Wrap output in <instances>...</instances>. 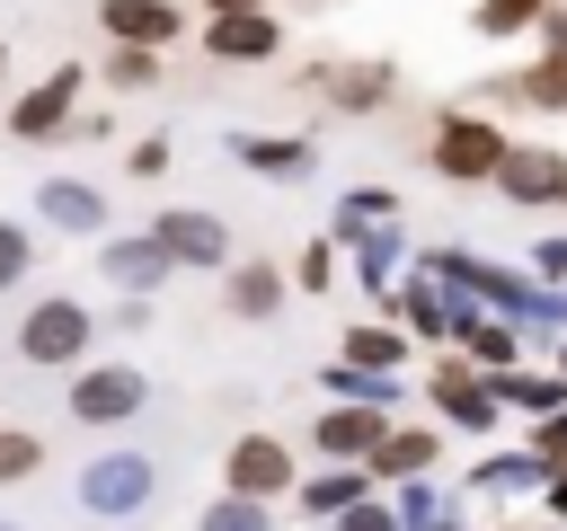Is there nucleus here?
<instances>
[{"instance_id": "obj_1", "label": "nucleus", "mask_w": 567, "mask_h": 531, "mask_svg": "<svg viewBox=\"0 0 567 531\" xmlns=\"http://www.w3.org/2000/svg\"><path fill=\"white\" fill-rule=\"evenodd\" d=\"M80 345H89V310L80 301H35L27 327H18V354L27 363H71Z\"/></svg>"}, {"instance_id": "obj_2", "label": "nucleus", "mask_w": 567, "mask_h": 531, "mask_svg": "<svg viewBox=\"0 0 567 531\" xmlns=\"http://www.w3.org/2000/svg\"><path fill=\"white\" fill-rule=\"evenodd\" d=\"M434 168H443V177H496V168H505V142H496V124H478V115H452V124L434 133Z\"/></svg>"}, {"instance_id": "obj_3", "label": "nucleus", "mask_w": 567, "mask_h": 531, "mask_svg": "<svg viewBox=\"0 0 567 531\" xmlns=\"http://www.w3.org/2000/svg\"><path fill=\"white\" fill-rule=\"evenodd\" d=\"M284 487H292V451L284 442H266V434L230 442V496H284Z\"/></svg>"}, {"instance_id": "obj_4", "label": "nucleus", "mask_w": 567, "mask_h": 531, "mask_svg": "<svg viewBox=\"0 0 567 531\" xmlns=\"http://www.w3.org/2000/svg\"><path fill=\"white\" fill-rule=\"evenodd\" d=\"M142 496H151V469H142L133 451H115V460H97V469L80 478V504H89V513H133Z\"/></svg>"}, {"instance_id": "obj_5", "label": "nucleus", "mask_w": 567, "mask_h": 531, "mask_svg": "<svg viewBox=\"0 0 567 531\" xmlns=\"http://www.w3.org/2000/svg\"><path fill=\"white\" fill-rule=\"evenodd\" d=\"M133 407H142V372H89V381H71V416L80 425H115Z\"/></svg>"}, {"instance_id": "obj_6", "label": "nucleus", "mask_w": 567, "mask_h": 531, "mask_svg": "<svg viewBox=\"0 0 567 531\" xmlns=\"http://www.w3.org/2000/svg\"><path fill=\"white\" fill-rule=\"evenodd\" d=\"M496 186H505L514 204H558V195H567V159H558V150H505Z\"/></svg>"}, {"instance_id": "obj_7", "label": "nucleus", "mask_w": 567, "mask_h": 531, "mask_svg": "<svg viewBox=\"0 0 567 531\" xmlns=\"http://www.w3.org/2000/svg\"><path fill=\"white\" fill-rule=\"evenodd\" d=\"M319 442L337 460H372L390 442V425H381V407H337V416H319Z\"/></svg>"}, {"instance_id": "obj_8", "label": "nucleus", "mask_w": 567, "mask_h": 531, "mask_svg": "<svg viewBox=\"0 0 567 531\" xmlns=\"http://www.w3.org/2000/svg\"><path fill=\"white\" fill-rule=\"evenodd\" d=\"M213 53H221V62H257V53H275V18H257V9H221V18H213Z\"/></svg>"}, {"instance_id": "obj_9", "label": "nucleus", "mask_w": 567, "mask_h": 531, "mask_svg": "<svg viewBox=\"0 0 567 531\" xmlns=\"http://www.w3.org/2000/svg\"><path fill=\"white\" fill-rule=\"evenodd\" d=\"M159 239H168V257H186V266H213V257H221V221H213V212H168Z\"/></svg>"}, {"instance_id": "obj_10", "label": "nucleus", "mask_w": 567, "mask_h": 531, "mask_svg": "<svg viewBox=\"0 0 567 531\" xmlns=\"http://www.w3.org/2000/svg\"><path fill=\"white\" fill-rule=\"evenodd\" d=\"M106 27L133 35V44H168L177 35V9L168 0H106Z\"/></svg>"}, {"instance_id": "obj_11", "label": "nucleus", "mask_w": 567, "mask_h": 531, "mask_svg": "<svg viewBox=\"0 0 567 531\" xmlns=\"http://www.w3.org/2000/svg\"><path fill=\"white\" fill-rule=\"evenodd\" d=\"M71 88H80V71H53V80L18 106V133H53V124H62V106H71Z\"/></svg>"}, {"instance_id": "obj_12", "label": "nucleus", "mask_w": 567, "mask_h": 531, "mask_svg": "<svg viewBox=\"0 0 567 531\" xmlns=\"http://www.w3.org/2000/svg\"><path fill=\"white\" fill-rule=\"evenodd\" d=\"M106 274H115V283H159V274H168V239H142V248H106Z\"/></svg>"}, {"instance_id": "obj_13", "label": "nucleus", "mask_w": 567, "mask_h": 531, "mask_svg": "<svg viewBox=\"0 0 567 531\" xmlns=\"http://www.w3.org/2000/svg\"><path fill=\"white\" fill-rule=\"evenodd\" d=\"M275 292H284V274H275V266H239V274H230V310H248V319H266V310H275Z\"/></svg>"}, {"instance_id": "obj_14", "label": "nucleus", "mask_w": 567, "mask_h": 531, "mask_svg": "<svg viewBox=\"0 0 567 531\" xmlns=\"http://www.w3.org/2000/svg\"><path fill=\"white\" fill-rule=\"evenodd\" d=\"M523 106H567V53H549L540 71H523V80H505Z\"/></svg>"}, {"instance_id": "obj_15", "label": "nucleus", "mask_w": 567, "mask_h": 531, "mask_svg": "<svg viewBox=\"0 0 567 531\" xmlns=\"http://www.w3.org/2000/svg\"><path fill=\"white\" fill-rule=\"evenodd\" d=\"M239 159H248V168H266V177H301V168H310V150H301V142H239Z\"/></svg>"}, {"instance_id": "obj_16", "label": "nucleus", "mask_w": 567, "mask_h": 531, "mask_svg": "<svg viewBox=\"0 0 567 531\" xmlns=\"http://www.w3.org/2000/svg\"><path fill=\"white\" fill-rule=\"evenodd\" d=\"M44 212L71 221V230H97V195L89 186H44Z\"/></svg>"}, {"instance_id": "obj_17", "label": "nucleus", "mask_w": 567, "mask_h": 531, "mask_svg": "<svg viewBox=\"0 0 567 531\" xmlns=\"http://www.w3.org/2000/svg\"><path fill=\"white\" fill-rule=\"evenodd\" d=\"M346 363H363V372H390V363H399V336H390V327H354V336H346Z\"/></svg>"}, {"instance_id": "obj_18", "label": "nucleus", "mask_w": 567, "mask_h": 531, "mask_svg": "<svg viewBox=\"0 0 567 531\" xmlns=\"http://www.w3.org/2000/svg\"><path fill=\"white\" fill-rule=\"evenodd\" d=\"M434 389H443V407H452V416H461V425H487V389H478V381H470V372H443V381H434Z\"/></svg>"}, {"instance_id": "obj_19", "label": "nucleus", "mask_w": 567, "mask_h": 531, "mask_svg": "<svg viewBox=\"0 0 567 531\" xmlns=\"http://www.w3.org/2000/svg\"><path fill=\"white\" fill-rule=\"evenodd\" d=\"M425 460H434V442H425V434H390V442L372 451V469H390V478H408V469H425Z\"/></svg>"}, {"instance_id": "obj_20", "label": "nucleus", "mask_w": 567, "mask_h": 531, "mask_svg": "<svg viewBox=\"0 0 567 531\" xmlns=\"http://www.w3.org/2000/svg\"><path fill=\"white\" fill-rule=\"evenodd\" d=\"M204 531H266L257 496H221V513H204Z\"/></svg>"}, {"instance_id": "obj_21", "label": "nucleus", "mask_w": 567, "mask_h": 531, "mask_svg": "<svg viewBox=\"0 0 567 531\" xmlns=\"http://www.w3.org/2000/svg\"><path fill=\"white\" fill-rule=\"evenodd\" d=\"M532 18H540V0H487V9H478L487 35H514V27H532Z\"/></svg>"}, {"instance_id": "obj_22", "label": "nucleus", "mask_w": 567, "mask_h": 531, "mask_svg": "<svg viewBox=\"0 0 567 531\" xmlns=\"http://www.w3.org/2000/svg\"><path fill=\"white\" fill-rule=\"evenodd\" d=\"M35 460H44V442H35V434H0V478H27Z\"/></svg>"}, {"instance_id": "obj_23", "label": "nucleus", "mask_w": 567, "mask_h": 531, "mask_svg": "<svg viewBox=\"0 0 567 531\" xmlns=\"http://www.w3.org/2000/svg\"><path fill=\"white\" fill-rule=\"evenodd\" d=\"M337 531H399V513H381V504H346Z\"/></svg>"}, {"instance_id": "obj_24", "label": "nucleus", "mask_w": 567, "mask_h": 531, "mask_svg": "<svg viewBox=\"0 0 567 531\" xmlns=\"http://www.w3.org/2000/svg\"><path fill=\"white\" fill-rule=\"evenodd\" d=\"M18 274H27V230L0 221V283H18Z\"/></svg>"}, {"instance_id": "obj_25", "label": "nucleus", "mask_w": 567, "mask_h": 531, "mask_svg": "<svg viewBox=\"0 0 567 531\" xmlns=\"http://www.w3.org/2000/svg\"><path fill=\"white\" fill-rule=\"evenodd\" d=\"M470 345H478V363H496V372H505V354H514L505 327H470Z\"/></svg>"}, {"instance_id": "obj_26", "label": "nucleus", "mask_w": 567, "mask_h": 531, "mask_svg": "<svg viewBox=\"0 0 567 531\" xmlns=\"http://www.w3.org/2000/svg\"><path fill=\"white\" fill-rule=\"evenodd\" d=\"M115 88H151V53H115Z\"/></svg>"}, {"instance_id": "obj_27", "label": "nucleus", "mask_w": 567, "mask_h": 531, "mask_svg": "<svg viewBox=\"0 0 567 531\" xmlns=\"http://www.w3.org/2000/svg\"><path fill=\"white\" fill-rule=\"evenodd\" d=\"M514 398L523 407H549V398H567V381H514Z\"/></svg>"}, {"instance_id": "obj_28", "label": "nucleus", "mask_w": 567, "mask_h": 531, "mask_svg": "<svg viewBox=\"0 0 567 531\" xmlns=\"http://www.w3.org/2000/svg\"><path fill=\"white\" fill-rule=\"evenodd\" d=\"M549 35H558V53H567V9H558V18H549Z\"/></svg>"}, {"instance_id": "obj_29", "label": "nucleus", "mask_w": 567, "mask_h": 531, "mask_svg": "<svg viewBox=\"0 0 567 531\" xmlns=\"http://www.w3.org/2000/svg\"><path fill=\"white\" fill-rule=\"evenodd\" d=\"M213 9H257V0H213Z\"/></svg>"}]
</instances>
